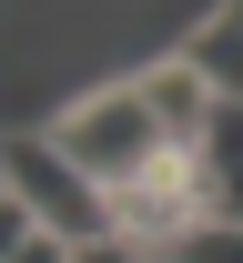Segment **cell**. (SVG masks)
<instances>
[{"mask_svg": "<svg viewBox=\"0 0 243 263\" xmlns=\"http://www.w3.org/2000/svg\"><path fill=\"white\" fill-rule=\"evenodd\" d=\"M142 101H152V122H162V142H173V152H203V142H213V122H223V101L203 91V71L182 61V51L142 71Z\"/></svg>", "mask_w": 243, "mask_h": 263, "instance_id": "cell-4", "label": "cell"}, {"mask_svg": "<svg viewBox=\"0 0 243 263\" xmlns=\"http://www.w3.org/2000/svg\"><path fill=\"white\" fill-rule=\"evenodd\" d=\"M10 193L31 202V223H41V233H61L71 253H81V243H111V202H102V182H81V172L51 152V132L10 142Z\"/></svg>", "mask_w": 243, "mask_h": 263, "instance_id": "cell-3", "label": "cell"}, {"mask_svg": "<svg viewBox=\"0 0 243 263\" xmlns=\"http://www.w3.org/2000/svg\"><path fill=\"white\" fill-rule=\"evenodd\" d=\"M182 61L203 71V91L223 101V111H243V10H213V21H193Z\"/></svg>", "mask_w": 243, "mask_h": 263, "instance_id": "cell-5", "label": "cell"}, {"mask_svg": "<svg viewBox=\"0 0 243 263\" xmlns=\"http://www.w3.org/2000/svg\"><path fill=\"white\" fill-rule=\"evenodd\" d=\"M71 263H142V253H132V243H81Z\"/></svg>", "mask_w": 243, "mask_h": 263, "instance_id": "cell-9", "label": "cell"}, {"mask_svg": "<svg viewBox=\"0 0 243 263\" xmlns=\"http://www.w3.org/2000/svg\"><path fill=\"white\" fill-rule=\"evenodd\" d=\"M21 263H71V243H61V233H31V243H21Z\"/></svg>", "mask_w": 243, "mask_h": 263, "instance_id": "cell-8", "label": "cell"}, {"mask_svg": "<svg viewBox=\"0 0 243 263\" xmlns=\"http://www.w3.org/2000/svg\"><path fill=\"white\" fill-rule=\"evenodd\" d=\"M102 202H111V243H132V253H152V263H173V253H182V243H193L203 223H223L203 152H162L152 172L111 182Z\"/></svg>", "mask_w": 243, "mask_h": 263, "instance_id": "cell-2", "label": "cell"}, {"mask_svg": "<svg viewBox=\"0 0 243 263\" xmlns=\"http://www.w3.org/2000/svg\"><path fill=\"white\" fill-rule=\"evenodd\" d=\"M173 263H243V223H203V233H193Z\"/></svg>", "mask_w": 243, "mask_h": 263, "instance_id": "cell-6", "label": "cell"}, {"mask_svg": "<svg viewBox=\"0 0 243 263\" xmlns=\"http://www.w3.org/2000/svg\"><path fill=\"white\" fill-rule=\"evenodd\" d=\"M0 202H10V142H0Z\"/></svg>", "mask_w": 243, "mask_h": 263, "instance_id": "cell-10", "label": "cell"}, {"mask_svg": "<svg viewBox=\"0 0 243 263\" xmlns=\"http://www.w3.org/2000/svg\"><path fill=\"white\" fill-rule=\"evenodd\" d=\"M51 152H61L81 182H102V193H111V182L152 172L173 142H162L152 101H142V71H132V81H102V91H81V101H71L61 122H51Z\"/></svg>", "mask_w": 243, "mask_h": 263, "instance_id": "cell-1", "label": "cell"}, {"mask_svg": "<svg viewBox=\"0 0 243 263\" xmlns=\"http://www.w3.org/2000/svg\"><path fill=\"white\" fill-rule=\"evenodd\" d=\"M31 233H41V223H31V202L10 193V202H0V263H21V243H31Z\"/></svg>", "mask_w": 243, "mask_h": 263, "instance_id": "cell-7", "label": "cell"}]
</instances>
